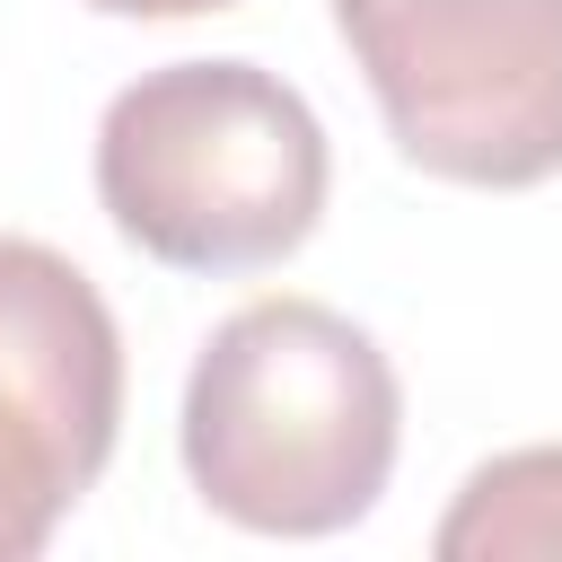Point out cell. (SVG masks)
Instances as JSON below:
<instances>
[{
  "label": "cell",
  "mask_w": 562,
  "mask_h": 562,
  "mask_svg": "<svg viewBox=\"0 0 562 562\" xmlns=\"http://www.w3.org/2000/svg\"><path fill=\"white\" fill-rule=\"evenodd\" d=\"M334 26L422 176L483 193L562 176V0H334Z\"/></svg>",
  "instance_id": "cell-3"
},
{
  "label": "cell",
  "mask_w": 562,
  "mask_h": 562,
  "mask_svg": "<svg viewBox=\"0 0 562 562\" xmlns=\"http://www.w3.org/2000/svg\"><path fill=\"white\" fill-rule=\"evenodd\" d=\"M123 422V334L97 281L0 237V562H35L105 474Z\"/></svg>",
  "instance_id": "cell-4"
},
{
  "label": "cell",
  "mask_w": 562,
  "mask_h": 562,
  "mask_svg": "<svg viewBox=\"0 0 562 562\" xmlns=\"http://www.w3.org/2000/svg\"><path fill=\"white\" fill-rule=\"evenodd\" d=\"M325 123L255 61L140 70L97 123L105 220L176 272H263L325 211Z\"/></svg>",
  "instance_id": "cell-2"
},
{
  "label": "cell",
  "mask_w": 562,
  "mask_h": 562,
  "mask_svg": "<svg viewBox=\"0 0 562 562\" xmlns=\"http://www.w3.org/2000/svg\"><path fill=\"white\" fill-rule=\"evenodd\" d=\"M562 553V448H509L465 474L439 518V562H553Z\"/></svg>",
  "instance_id": "cell-5"
},
{
  "label": "cell",
  "mask_w": 562,
  "mask_h": 562,
  "mask_svg": "<svg viewBox=\"0 0 562 562\" xmlns=\"http://www.w3.org/2000/svg\"><path fill=\"white\" fill-rule=\"evenodd\" d=\"M97 18H202V9H237V0H79Z\"/></svg>",
  "instance_id": "cell-6"
},
{
  "label": "cell",
  "mask_w": 562,
  "mask_h": 562,
  "mask_svg": "<svg viewBox=\"0 0 562 562\" xmlns=\"http://www.w3.org/2000/svg\"><path fill=\"white\" fill-rule=\"evenodd\" d=\"M404 395L386 351L316 307H237L184 378V474L246 536H334L378 509L395 474Z\"/></svg>",
  "instance_id": "cell-1"
}]
</instances>
